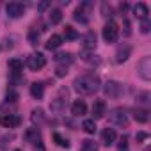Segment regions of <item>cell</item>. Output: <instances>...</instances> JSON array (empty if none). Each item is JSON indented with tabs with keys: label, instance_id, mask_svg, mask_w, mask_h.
Instances as JSON below:
<instances>
[{
	"label": "cell",
	"instance_id": "6da1fadb",
	"mask_svg": "<svg viewBox=\"0 0 151 151\" xmlns=\"http://www.w3.org/2000/svg\"><path fill=\"white\" fill-rule=\"evenodd\" d=\"M73 87L78 94L82 96H89L94 94L100 89V78L94 77V75H82V77H77L73 82Z\"/></svg>",
	"mask_w": 151,
	"mask_h": 151
},
{
	"label": "cell",
	"instance_id": "7a4b0ae2",
	"mask_svg": "<svg viewBox=\"0 0 151 151\" xmlns=\"http://www.w3.org/2000/svg\"><path fill=\"white\" fill-rule=\"evenodd\" d=\"M96 50V34L94 32H87L82 39V59L89 60V53Z\"/></svg>",
	"mask_w": 151,
	"mask_h": 151
},
{
	"label": "cell",
	"instance_id": "3957f363",
	"mask_svg": "<svg viewBox=\"0 0 151 151\" xmlns=\"http://www.w3.org/2000/svg\"><path fill=\"white\" fill-rule=\"evenodd\" d=\"M101 34H103L105 43H109V45H110V43H116V41H117V36H119V27H117V23H116L114 20L107 22Z\"/></svg>",
	"mask_w": 151,
	"mask_h": 151
},
{
	"label": "cell",
	"instance_id": "277c9868",
	"mask_svg": "<svg viewBox=\"0 0 151 151\" xmlns=\"http://www.w3.org/2000/svg\"><path fill=\"white\" fill-rule=\"evenodd\" d=\"M137 71L140 75V78L151 80V57H142L137 64Z\"/></svg>",
	"mask_w": 151,
	"mask_h": 151
},
{
	"label": "cell",
	"instance_id": "5b68a950",
	"mask_svg": "<svg viewBox=\"0 0 151 151\" xmlns=\"http://www.w3.org/2000/svg\"><path fill=\"white\" fill-rule=\"evenodd\" d=\"M103 93L109 96V98H119L123 94V86L119 82H114V80H109L105 86H103Z\"/></svg>",
	"mask_w": 151,
	"mask_h": 151
},
{
	"label": "cell",
	"instance_id": "8992f818",
	"mask_svg": "<svg viewBox=\"0 0 151 151\" xmlns=\"http://www.w3.org/2000/svg\"><path fill=\"white\" fill-rule=\"evenodd\" d=\"M109 121L116 126H128V116L124 114V110L121 109H116L109 114Z\"/></svg>",
	"mask_w": 151,
	"mask_h": 151
},
{
	"label": "cell",
	"instance_id": "52a82bcc",
	"mask_svg": "<svg viewBox=\"0 0 151 151\" xmlns=\"http://www.w3.org/2000/svg\"><path fill=\"white\" fill-rule=\"evenodd\" d=\"M27 66H29V69H32V71H39V69H43V68L46 66V59H45L43 53H34V55L29 57Z\"/></svg>",
	"mask_w": 151,
	"mask_h": 151
},
{
	"label": "cell",
	"instance_id": "ba28073f",
	"mask_svg": "<svg viewBox=\"0 0 151 151\" xmlns=\"http://www.w3.org/2000/svg\"><path fill=\"white\" fill-rule=\"evenodd\" d=\"M89 14H91V2H84V4L78 6L77 11H75V20L80 22V23H87Z\"/></svg>",
	"mask_w": 151,
	"mask_h": 151
},
{
	"label": "cell",
	"instance_id": "9c48e42d",
	"mask_svg": "<svg viewBox=\"0 0 151 151\" xmlns=\"http://www.w3.org/2000/svg\"><path fill=\"white\" fill-rule=\"evenodd\" d=\"M20 123L22 119L16 114H0V126H4V128H16Z\"/></svg>",
	"mask_w": 151,
	"mask_h": 151
},
{
	"label": "cell",
	"instance_id": "30bf717a",
	"mask_svg": "<svg viewBox=\"0 0 151 151\" xmlns=\"http://www.w3.org/2000/svg\"><path fill=\"white\" fill-rule=\"evenodd\" d=\"M6 11H7L9 18H20L25 13V4H22V2H9L6 6Z\"/></svg>",
	"mask_w": 151,
	"mask_h": 151
},
{
	"label": "cell",
	"instance_id": "8fae6325",
	"mask_svg": "<svg viewBox=\"0 0 151 151\" xmlns=\"http://www.w3.org/2000/svg\"><path fill=\"white\" fill-rule=\"evenodd\" d=\"M25 140L32 146H39L41 144V132L37 128H29L25 132Z\"/></svg>",
	"mask_w": 151,
	"mask_h": 151
},
{
	"label": "cell",
	"instance_id": "7c38bea8",
	"mask_svg": "<svg viewBox=\"0 0 151 151\" xmlns=\"http://www.w3.org/2000/svg\"><path fill=\"white\" fill-rule=\"evenodd\" d=\"M130 53H132V46H130V45H126V43H124V45H121V46L117 48V52H116V62H119V64H121V62H124V60L130 57Z\"/></svg>",
	"mask_w": 151,
	"mask_h": 151
},
{
	"label": "cell",
	"instance_id": "4fadbf2b",
	"mask_svg": "<svg viewBox=\"0 0 151 151\" xmlns=\"http://www.w3.org/2000/svg\"><path fill=\"white\" fill-rule=\"evenodd\" d=\"M116 139H117V135H116V130L114 128H105L103 132H101V142L109 147V146H112L114 142H116Z\"/></svg>",
	"mask_w": 151,
	"mask_h": 151
},
{
	"label": "cell",
	"instance_id": "5bb4252c",
	"mask_svg": "<svg viewBox=\"0 0 151 151\" xmlns=\"http://www.w3.org/2000/svg\"><path fill=\"white\" fill-rule=\"evenodd\" d=\"M86 112H87V105H86L84 100H77V101L71 105V114H73V116L80 117V116H84Z\"/></svg>",
	"mask_w": 151,
	"mask_h": 151
},
{
	"label": "cell",
	"instance_id": "9a60e30c",
	"mask_svg": "<svg viewBox=\"0 0 151 151\" xmlns=\"http://www.w3.org/2000/svg\"><path fill=\"white\" fill-rule=\"evenodd\" d=\"M133 14H135L137 18H140V20H146L147 14H149V9H147V6H146L144 2H139V4L133 6Z\"/></svg>",
	"mask_w": 151,
	"mask_h": 151
},
{
	"label": "cell",
	"instance_id": "2e32d148",
	"mask_svg": "<svg viewBox=\"0 0 151 151\" xmlns=\"http://www.w3.org/2000/svg\"><path fill=\"white\" fill-rule=\"evenodd\" d=\"M103 116H105V101L98 100L93 105V117L94 119H103Z\"/></svg>",
	"mask_w": 151,
	"mask_h": 151
},
{
	"label": "cell",
	"instance_id": "e0dca14e",
	"mask_svg": "<svg viewBox=\"0 0 151 151\" xmlns=\"http://www.w3.org/2000/svg\"><path fill=\"white\" fill-rule=\"evenodd\" d=\"M66 109V98H55V100H52V103H50V110L52 112H62Z\"/></svg>",
	"mask_w": 151,
	"mask_h": 151
},
{
	"label": "cell",
	"instance_id": "ac0fdd59",
	"mask_svg": "<svg viewBox=\"0 0 151 151\" xmlns=\"http://www.w3.org/2000/svg\"><path fill=\"white\" fill-rule=\"evenodd\" d=\"M30 94H32V98L41 100V98H43V94H45V86H43V84H39V82L32 84V86H30Z\"/></svg>",
	"mask_w": 151,
	"mask_h": 151
},
{
	"label": "cell",
	"instance_id": "d6986e66",
	"mask_svg": "<svg viewBox=\"0 0 151 151\" xmlns=\"http://www.w3.org/2000/svg\"><path fill=\"white\" fill-rule=\"evenodd\" d=\"M133 117L137 123H147L149 121V112L146 109H135L133 110Z\"/></svg>",
	"mask_w": 151,
	"mask_h": 151
},
{
	"label": "cell",
	"instance_id": "ffe728a7",
	"mask_svg": "<svg viewBox=\"0 0 151 151\" xmlns=\"http://www.w3.org/2000/svg\"><path fill=\"white\" fill-rule=\"evenodd\" d=\"M60 45H62V37H60L59 34H53V36L46 41L45 46H46V50H55V48H59Z\"/></svg>",
	"mask_w": 151,
	"mask_h": 151
},
{
	"label": "cell",
	"instance_id": "44dd1931",
	"mask_svg": "<svg viewBox=\"0 0 151 151\" xmlns=\"http://www.w3.org/2000/svg\"><path fill=\"white\" fill-rule=\"evenodd\" d=\"M9 69H11L13 75H18L23 69V60L22 59H11L9 60Z\"/></svg>",
	"mask_w": 151,
	"mask_h": 151
},
{
	"label": "cell",
	"instance_id": "7402d4cb",
	"mask_svg": "<svg viewBox=\"0 0 151 151\" xmlns=\"http://www.w3.org/2000/svg\"><path fill=\"white\" fill-rule=\"evenodd\" d=\"M80 151H98V144L91 139H86V140H82Z\"/></svg>",
	"mask_w": 151,
	"mask_h": 151
},
{
	"label": "cell",
	"instance_id": "603a6c76",
	"mask_svg": "<svg viewBox=\"0 0 151 151\" xmlns=\"http://www.w3.org/2000/svg\"><path fill=\"white\" fill-rule=\"evenodd\" d=\"M82 128H84V132L86 133H94L96 132V124H94V119H86L84 123H82Z\"/></svg>",
	"mask_w": 151,
	"mask_h": 151
},
{
	"label": "cell",
	"instance_id": "cb8c5ba5",
	"mask_svg": "<svg viewBox=\"0 0 151 151\" xmlns=\"http://www.w3.org/2000/svg\"><path fill=\"white\" fill-rule=\"evenodd\" d=\"M64 36H66V39H69V41L78 39V32L75 30L73 27H69V25H66V29H64Z\"/></svg>",
	"mask_w": 151,
	"mask_h": 151
},
{
	"label": "cell",
	"instance_id": "d4e9b609",
	"mask_svg": "<svg viewBox=\"0 0 151 151\" xmlns=\"http://www.w3.org/2000/svg\"><path fill=\"white\" fill-rule=\"evenodd\" d=\"M60 20H62V11H60V9H53V11L50 13V22H52L53 25H57V23H60Z\"/></svg>",
	"mask_w": 151,
	"mask_h": 151
},
{
	"label": "cell",
	"instance_id": "484cf974",
	"mask_svg": "<svg viewBox=\"0 0 151 151\" xmlns=\"http://www.w3.org/2000/svg\"><path fill=\"white\" fill-rule=\"evenodd\" d=\"M29 43L32 46H36L39 43V32H37V29H30L29 30Z\"/></svg>",
	"mask_w": 151,
	"mask_h": 151
},
{
	"label": "cell",
	"instance_id": "4316f807",
	"mask_svg": "<svg viewBox=\"0 0 151 151\" xmlns=\"http://www.w3.org/2000/svg\"><path fill=\"white\" fill-rule=\"evenodd\" d=\"M53 140H55L60 147H66V149L69 147V140H68V139H64L60 133H53Z\"/></svg>",
	"mask_w": 151,
	"mask_h": 151
},
{
	"label": "cell",
	"instance_id": "83f0119b",
	"mask_svg": "<svg viewBox=\"0 0 151 151\" xmlns=\"http://www.w3.org/2000/svg\"><path fill=\"white\" fill-rule=\"evenodd\" d=\"M55 60H57V62H71L73 57H71V53H57Z\"/></svg>",
	"mask_w": 151,
	"mask_h": 151
},
{
	"label": "cell",
	"instance_id": "f1b7e54d",
	"mask_svg": "<svg viewBox=\"0 0 151 151\" xmlns=\"http://www.w3.org/2000/svg\"><path fill=\"white\" fill-rule=\"evenodd\" d=\"M149 29H151V20H149V18L142 20V23H140V32H142V34H147Z\"/></svg>",
	"mask_w": 151,
	"mask_h": 151
},
{
	"label": "cell",
	"instance_id": "f546056e",
	"mask_svg": "<svg viewBox=\"0 0 151 151\" xmlns=\"http://www.w3.org/2000/svg\"><path fill=\"white\" fill-rule=\"evenodd\" d=\"M43 110L41 109H36V110H32V121L34 123H37V121H43Z\"/></svg>",
	"mask_w": 151,
	"mask_h": 151
},
{
	"label": "cell",
	"instance_id": "4dcf8cb0",
	"mask_svg": "<svg viewBox=\"0 0 151 151\" xmlns=\"http://www.w3.org/2000/svg\"><path fill=\"white\" fill-rule=\"evenodd\" d=\"M137 101L142 103V105H146V103L149 101V93H140V94H137Z\"/></svg>",
	"mask_w": 151,
	"mask_h": 151
},
{
	"label": "cell",
	"instance_id": "1f68e13d",
	"mask_svg": "<svg viewBox=\"0 0 151 151\" xmlns=\"http://www.w3.org/2000/svg\"><path fill=\"white\" fill-rule=\"evenodd\" d=\"M119 151H128V137L123 135L119 140Z\"/></svg>",
	"mask_w": 151,
	"mask_h": 151
},
{
	"label": "cell",
	"instance_id": "d6a6232c",
	"mask_svg": "<svg viewBox=\"0 0 151 151\" xmlns=\"http://www.w3.org/2000/svg\"><path fill=\"white\" fill-rule=\"evenodd\" d=\"M101 13H103L105 18L112 16V9H110V6H109V4H101Z\"/></svg>",
	"mask_w": 151,
	"mask_h": 151
},
{
	"label": "cell",
	"instance_id": "836d02e7",
	"mask_svg": "<svg viewBox=\"0 0 151 151\" xmlns=\"http://www.w3.org/2000/svg\"><path fill=\"white\" fill-rule=\"evenodd\" d=\"M18 98H20V94L16 93V91H7V101H18Z\"/></svg>",
	"mask_w": 151,
	"mask_h": 151
},
{
	"label": "cell",
	"instance_id": "e575fe53",
	"mask_svg": "<svg viewBox=\"0 0 151 151\" xmlns=\"http://www.w3.org/2000/svg\"><path fill=\"white\" fill-rule=\"evenodd\" d=\"M57 77H66V73H68V66H57Z\"/></svg>",
	"mask_w": 151,
	"mask_h": 151
},
{
	"label": "cell",
	"instance_id": "d590c367",
	"mask_svg": "<svg viewBox=\"0 0 151 151\" xmlns=\"http://www.w3.org/2000/svg\"><path fill=\"white\" fill-rule=\"evenodd\" d=\"M146 139H147V133L146 132H139L137 133V142H144Z\"/></svg>",
	"mask_w": 151,
	"mask_h": 151
},
{
	"label": "cell",
	"instance_id": "8d00e7d4",
	"mask_svg": "<svg viewBox=\"0 0 151 151\" xmlns=\"http://www.w3.org/2000/svg\"><path fill=\"white\" fill-rule=\"evenodd\" d=\"M48 6H50V2H41V4L37 6V11H45Z\"/></svg>",
	"mask_w": 151,
	"mask_h": 151
},
{
	"label": "cell",
	"instance_id": "74e56055",
	"mask_svg": "<svg viewBox=\"0 0 151 151\" xmlns=\"http://www.w3.org/2000/svg\"><path fill=\"white\" fill-rule=\"evenodd\" d=\"M130 34H132V30H130V23L124 22V36H130Z\"/></svg>",
	"mask_w": 151,
	"mask_h": 151
},
{
	"label": "cell",
	"instance_id": "f35d334b",
	"mask_svg": "<svg viewBox=\"0 0 151 151\" xmlns=\"http://www.w3.org/2000/svg\"><path fill=\"white\" fill-rule=\"evenodd\" d=\"M144 151H149V149H147V147H146V149H144Z\"/></svg>",
	"mask_w": 151,
	"mask_h": 151
},
{
	"label": "cell",
	"instance_id": "ab89813d",
	"mask_svg": "<svg viewBox=\"0 0 151 151\" xmlns=\"http://www.w3.org/2000/svg\"><path fill=\"white\" fill-rule=\"evenodd\" d=\"M14 151H22V149H14Z\"/></svg>",
	"mask_w": 151,
	"mask_h": 151
}]
</instances>
